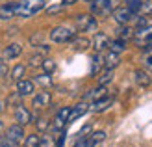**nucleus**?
<instances>
[{"mask_svg":"<svg viewBox=\"0 0 152 147\" xmlns=\"http://www.w3.org/2000/svg\"><path fill=\"white\" fill-rule=\"evenodd\" d=\"M43 7H45V0H22V2L15 4V13H17V17L28 19L34 17L35 13H39Z\"/></svg>","mask_w":152,"mask_h":147,"instance_id":"f257e3e1","label":"nucleus"},{"mask_svg":"<svg viewBox=\"0 0 152 147\" xmlns=\"http://www.w3.org/2000/svg\"><path fill=\"white\" fill-rule=\"evenodd\" d=\"M134 41L139 47H150L152 45V24H145L134 30Z\"/></svg>","mask_w":152,"mask_h":147,"instance_id":"f03ea898","label":"nucleus"},{"mask_svg":"<svg viewBox=\"0 0 152 147\" xmlns=\"http://www.w3.org/2000/svg\"><path fill=\"white\" fill-rule=\"evenodd\" d=\"M74 32L69 28V26H56L54 30L50 32V39L54 43H69L74 39Z\"/></svg>","mask_w":152,"mask_h":147,"instance_id":"7ed1b4c3","label":"nucleus"},{"mask_svg":"<svg viewBox=\"0 0 152 147\" xmlns=\"http://www.w3.org/2000/svg\"><path fill=\"white\" fill-rule=\"evenodd\" d=\"M91 11L96 17H108L113 13V2L111 0H93L91 2Z\"/></svg>","mask_w":152,"mask_h":147,"instance_id":"20e7f679","label":"nucleus"},{"mask_svg":"<svg viewBox=\"0 0 152 147\" xmlns=\"http://www.w3.org/2000/svg\"><path fill=\"white\" fill-rule=\"evenodd\" d=\"M69 115H71V106H65V108H61L58 114H56V117H54V121H52V130H63L65 129V125L69 123Z\"/></svg>","mask_w":152,"mask_h":147,"instance_id":"39448f33","label":"nucleus"},{"mask_svg":"<svg viewBox=\"0 0 152 147\" xmlns=\"http://www.w3.org/2000/svg\"><path fill=\"white\" fill-rule=\"evenodd\" d=\"M76 26H78L80 32H91V30H96V19L91 17V15H78Z\"/></svg>","mask_w":152,"mask_h":147,"instance_id":"423d86ee","label":"nucleus"},{"mask_svg":"<svg viewBox=\"0 0 152 147\" xmlns=\"http://www.w3.org/2000/svg\"><path fill=\"white\" fill-rule=\"evenodd\" d=\"M134 17H135V13H134L132 10H128L126 6L115 7V10H113V19H115L119 24H128V22H130Z\"/></svg>","mask_w":152,"mask_h":147,"instance_id":"0eeeda50","label":"nucleus"},{"mask_svg":"<svg viewBox=\"0 0 152 147\" xmlns=\"http://www.w3.org/2000/svg\"><path fill=\"white\" fill-rule=\"evenodd\" d=\"M6 136L7 138H10V140L13 142V143H22V142H24L26 140V134H24V127H22V125H19V123H17V125H11L10 129H7V132H6Z\"/></svg>","mask_w":152,"mask_h":147,"instance_id":"6e6552de","label":"nucleus"},{"mask_svg":"<svg viewBox=\"0 0 152 147\" xmlns=\"http://www.w3.org/2000/svg\"><path fill=\"white\" fill-rule=\"evenodd\" d=\"M50 100H52V97H50L48 91H39V93L32 99V106L37 108V110H43V108L50 106Z\"/></svg>","mask_w":152,"mask_h":147,"instance_id":"1a4fd4ad","label":"nucleus"},{"mask_svg":"<svg viewBox=\"0 0 152 147\" xmlns=\"http://www.w3.org/2000/svg\"><path fill=\"white\" fill-rule=\"evenodd\" d=\"M15 121L19 123V125H28V123H32V114H30L28 108H24L22 104L17 106V110H15Z\"/></svg>","mask_w":152,"mask_h":147,"instance_id":"9d476101","label":"nucleus"},{"mask_svg":"<svg viewBox=\"0 0 152 147\" xmlns=\"http://www.w3.org/2000/svg\"><path fill=\"white\" fill-rule=\"evenodd\" d=\"M110 37L106 35V34H102V32H98V34H95V39H93V47H95V50L96 52H102V50H106V49H110Z\"/></svg>","mask_w":152,"mask_h":147,"instance_id":"9b49d317","label":"nucleus"},{"mask_svg":"<svg viewBox=\"0 0 152 147\" xmlns=\"http://www.w3.org/2000/svg\"><path fill=\"white\" fill-rule=\"evenodd\" d=\"M89 112V104L87 103H78L76 106H71V115H69V123L76 121L78 117H82L83 114Z\"/></svg>","mask_w":152,"mask_h":147,"instance_id":"f8f14e48","label":"nucleus"},{"mask_svg":"<svg viewBox=\"0 0 152 147\" xmlns=\"http://www.w3.org/2000/svg\"><path fill=\"white\" fill-rule=\"evenodd\" d=\"M17 93L20 97H26V95H32L34 93V82L32 80H19L17 82Z\"/></svg>","mask_w":152,"mask_h":147,"instance_id":"ddd939ff","label":"nucleus"},{"mask_svg":"<svg viewBox=\"0 0 152 147\" xmlns=\"http://www.w3.org/2000/svg\"><path fill=\"white\" fill-rule=\"evenodd\" d=\"M119 64H121V54L110 50V52L104 56V67H106V69H115Z\"/></svg>","mask_w":152,"mask_h":147,"instance_id":"4468645a","label":"nucleus"},{"mask_svg":"<svg viewBox=\"0 0 152 147\" xmlns=\"http://www.w3.org/2000/svg\"><path fill=\"white\" fill-rule=\"evenodd\" d=\"M134 78H135V82H137V86H141V88H148L152 84V78L148 76L147 71H143V69H137V71L134 73Z\"/></svg>","mask_w":152,"mask_h":147,"instance_id":"2eb2a0df","label":"nucleus"},{"mask_svg":"<svg viewBox=\"0 0 152 147\" xmlns=\"http://www.w3.org/2000/svg\"><path fill=\"white\" fill-rule=\"evenodd\" d=\"M20 52H22L20 45L19 43H11V45H7V47L4 49V58L6 60H15V58L20 56Z\"/></svg>","mask_w":152,"mask_h":147,"instance_id":"dca6fc26","label":"nucleus"},{"mask_svg":"<svg viewBox=\"0 0 152 147\" xmlns=\"http://www.w3.org/2000/svg\"><path fill=\"white\" fill-rule=\"evenodd\" d=\"M110 104H111V97L106 95V97H102V99L95 100V103L89 106V110H93V112H104V110H108Z\"/></svg>","mask_w":152,"mask_h":147,"instance_id":"f3484780","label":"nucleus"},{"mask_svg":"<svg viewBox=\"0 0 152 147\" xmlns=\"http://www.w3.org/2000/svg\"><path fill=\"white\" fill-rule=\"evenodd\" d=\"M13 17H17V13H15V4L0 6V19L7 21V19H13Z\"/></svg>","mask_w":152,"mask_h":147,"instance_id":"a211bd4d","label":"nucleus"},{"mask_svg":"<svg viewBox=\"0 0 152 147\" xmlns=\"http://www.w3.org/2000/svg\"><path fill=\"white\" fill-rule=\"evenodd\" d=\"M106 140V132L104 130H98V132H93L87 136V147H95L98 143H102Z\"/></svg>","mask_w":152,"mask_h":147,"instance_id":"6ab92c4d","label":"nucleus"},{"mask_svg":"<svg viewBox=\"0 0 152 147\" xmlns=\"http://www.w3.org/2000/svg\"><path fill=\"white\" fill-rule=\"evenodd\" d=\"M117 37L119 39H134V30L128 26V24H121L119 30H117Z\"/></svg>","mask_w":152,"mask_h":147,"instance_id":"aec40b11","label":"nucleus"},{"mask_svg":"<svg viewBox=\"0 0 152 147\" xmlns=\"http://www.w3.org/2000/svg\"><path fill=\"white\" fill-rule=\"evenodd\" d=\"M102 67H104V56H102V52H96L93 56V67H91V73L96 75Z\"/></svg>","mask_w":152,"mask_h":147,"instance_id":"412c9836","label":"nucleus"},{"mask_svg":"<svg viewBox=\"0 0 152 147\" xmlns=\"http://www.w3.org/2000/svg\"><path fill=\"white\" fill-rule=\"evenodd\" d=\"M108 95V89H106V86H100V88H96V89H93L91 93L87 95V99H91L95 103V100H98V99H102V97H106Z\"/></svg>","mask_w":152,"mask_h":147,"instance_id":"4be33fe9","label":"nucleus"},{"mask_svg":"<svg viewBox=\"0 0 152 147\" xmlns=\"http://www.w3.org/2000/svg\"><path fill=\"white\" fill-rule=\"evenodd\" d=\"M124 49H126V41L124 39H113L111 43H110V50H113V52H117V54H121V52H124Z\"/></svg>","mask_w":152,"mask_h":147,"instance_id":"5701e85b","label":"nucleus"},{"mask_svg":"<svg viewBox=\"0 0 152 147\" xmlns=\"http://www.w3.org/2000/svg\"><path fill=\"white\" fill-rule=\"evenodd\" d=\"M113 80V69H106V71L98 76V86H108Z\"/></svg>","mask_w":152,"mask_h":147,"instance_id":"b1692460","label":"nucleus"},{"mask_svg":"<svg viewBox=\"0 0 152 147\" xmlns=\"http://www.w3.org/2000/svg\"><path fill=\"white\" fill-rule=\"evenodd\" d=\"M72 47H74V50H86L89 47V39H87V37H74V39H72Z\"/></svg>","mask_w":152,"mask_h":147,"instance_id":"393cba45","label":"nucleus"},{"mask_svg":"<svg viewBox=\"0 0 152 147\" xmlns=\"http://www.w3.org/2000/svg\"><path fill=\"white\" fill-rule=\"evenodd\" d=\"M24 73H26V67L19 64V65H15V67H13V71H11V78H13L15 82H19V80H22Z\"/></svg>","mask_w":152,"mask_h":147,"instance_id":"a878e982","label":"nucleus"},{"mask_svg":"<svg viewBox=\"0 0 152 147\" xmlns=\"http://www.w3.org/2000/svg\"><path fill=\"white\" fill-rule=\"evenodd\" d=\"M143 65H145L147 71L152 73V47H147L145 54H143Z\"/></svg>","mask_w":152,"mask_h":147,"instance_id":"bb28decb","label":"nucleus"},{"mask_svg":"<svg viewBox=\"0 0 152 147\" xmlns=\"http://www.w3.org/2000/svg\"><path fill=\"white\" fill-rule=\"evenodd\" d=\"M128 10H132L135 15H137L141 11V7H143V0H126V4H124Z\"/></svg>","mask_w":152,"mask_h":147,"instance_id":"cd10ccee","label":"nucleus"},{"mask_svg":"<svg viewBox=\"0 0 152 147\" xmlns=\"http://www.w3.org/2000/svg\"><path fill=\"white\" fill-rule=\"evenodd\" d=\"M39 143H41V136H37V134L26 136V140H24V147H39Z\"/></svg>","mask_w":152,"mask_h":147,"instance_id":"c85d7f7f","label":"nucleus"},{"mask_svg":"<svg viewBox=\"0 0 152 147\" xmlns=\"http://www.w3.org/2000/svg\"><path fill=\"white\" fill-rule=\"evenodd\" d=\"M41 67H43V71H45V73L52 75V73L56 71V61H54V60H43Z\"/></svg>","mask_w":152,"mask_h":147,"instance_id":"c756f323","label":"nucleus"},{"mask_svg":"<svg viewBox=\"0 0 152 147\" xmlns=\"http://www.w3.org/2000/svg\"><path fill=\"white\" fill-rule=\"evenodd\" d=\"M35 82L41 84V86H45V88H48V86H52V76H50L48 73H45V75H41V76H37Z\"/></svg>","mask_w":152,"mask_h":147,"instance_id":"7c9ffc66","label":"nucleus"},{"mask_svg":"<svg viewBox=\"0 0 152 147\" xmlns=\"http://www.w3.org/2000/svg\"><path fill=\"white\" fill-rule=\"evenodd\" d=\"M35 125H37V130H41V132H43V130H47V129L50 127V123H48L47 117H37V123H35Z\"/></svg>","mask_w":152,"mask_h":147,"instance_id":"2f4dec72","label":"nucleus"},{"mask_svg":"<svg viewBox=\"0 0 152 147\" xmlns=\"http://www.w3.org/2000/svg\"><path fill=\"white\" fill-rule=\"evenodd\" d=\"M141 11L145 15H152V0H143V7Z\"/></svg>","mask_w":152,"mask_h":147,"instance_id":"473e14b6","label":"nucleus"},{"mask_svg":"<svg viewBox=\"0 0 152 147\" xmlns=\"http://www.w3.org/2000/svg\"><path fill=\"white\" fill-rule=\"evenodd\" d=\"M63 10H65V6H63V4H58V6L47 7V13H48V15H54V13H59V11H63Z\"/></svg>","mask_w":152,"mask_h":147,"instance_id":"72a5a7b5","label":"nucleus"},{"mask_svg":"<svg viewBox=\"0 0 152 147\" xmlns=\"http://www.w3.org/2000/svg\"><path fill=\"white\" fill-rule=\"evenodd\" d=\"M0 147H17V143H13L7 136H2L0 138Z\"/></svg>","mask_w":152,"mask_h":147,"instance_id":"f704fd0d","label":"nucleus"},{"mask_svg":"<svg viewBox=\"0 0 152 147\" xmlns=\"http://www.w3.org/2000/svg\"><path fill=\"white\" fill-rule=\"evenodd\" d=\"M41 64H43V60H41V56H39V58L35 56V58H32V60H30V65H41Z\"/></svg>","mask_w":152,"mask_h":147,"instance_id":"c9c22d12","label":"nucleus"},{"mask_svg":"<svg viewBox=\"0 0 152 147\" xmlns=\"http://www.w3.org/2000/svg\"><path fill=\"white\" fill-rule=\"evenodd\" d=\"M6 73H7V67H6V64H4V61L0 60V76H2V75H6Z\"/></svg>","mask_w":152,"mask_h":147,"instance_id":"e433bc0d","label":"nucleus"},{"mask_svg":"<svg viewBox=\"0 0 152 147\" xmlns=\"http://www.w3.org/2000/svg\"><path fill=\"white\" fill-rule=\"evenodd\" d=\"M76 2H78V0H63V6H72V4H76Z\"/></svg>","mask_w":152,"mask_h":147,"instance_id":"4c0bfd02","label":"nucleus"},{"mask_svg":"<svg viewBox=\"0 0 152 147\" xmlns=\"http://www.w3.org/2000/svg\"><path fill=\"white\" fill-rule=\"evenodd\" d=\"M0 112H2V100H0Z\"/></svg>","mask_w":152,"mask_h":147,"instance_id":"58836bf2","label":"nucleus"},{"mask_svg":"<svg viewBox=\"0 0 152 147\" xmlns=\"http://www.w3.org/2000/svg\"><path fill=\"white\" fill-rule=\"evenodd\" d=\"M0 132H2V123H0Z\"/></svg>","mask_w":152,"mask_h":147,"instance_id":"ea45409f","label":"nucleus"},{"mask_svg":"<svg viewBox=\"0 0 152 147\" xmlns=\"http://www.w3.org/2000/svg\"><path fill=\"white\" fill-rule=\"evenodd\" d=\"M86 2H93V0H86Z\"/></svg>","mask_w":152,"mask_h":147,"instance_id":"a19ab883","label":"nucleus"}]
</instances>
